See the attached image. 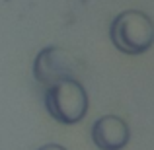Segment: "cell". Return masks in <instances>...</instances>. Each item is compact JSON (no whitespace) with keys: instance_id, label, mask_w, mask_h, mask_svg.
<instances>
[{"instance_id":"3","label":"cell","mask_w":154,"mask_h":150,"mask_svg":"<svg viewBox=\"0 0 154 150\" xmlns=\"http://www.w3.org/2000/svg\"><path fill=\"white\" fill-rule=\"evenodd\" d=\"M74 59L60 47H45L33 60V76L41 86L49 88L63 80L74 78Z\"/></svg>"},{"instance_id":"4","label":"cell","mask_w":154,"mask_h":150,"mask_svg":"<svg viewBox=\"0 0 154 150\" xmlns=\"http://www.w3.org/2000/svg\"><path fill=\"white\" fill-rule=\"evenodd\" d=\"M92 142L100 150H121L129 142V125L117 115H103L92 125Z\"/></svg>"},{"instance_id":"5","label":"cell","mask_w":154,"mask_h":150,"mask_svg":"<svg viewBox=\"0 0 154 150\" xmlns=\"http://www.w3.org/2000/svg\"><path fill=\"white\" fill-rule=\"evenodd\" d=\"M37 150H66V148L60 146V144H43V146L37 148Z\"/></svg>"},{"instance_id":"2","label":"cell","mask_w":154,"mask_h":150,"mask_svg":"<svg viewBox=\"0 0 154 150\" xmlns=\"http://www.w3.org/2000/svg\"><path fill=\"white\" fill-rule=\"evenodd\" d=\"M43 103L55 121L63 125H74L82 121L88 111V94L76 78L63 80L45 90Z\"/></svg>"},{"instance_id":"1","label":"cell","mask_w":154,"mask_h":150,"mask_svg":"<svg viewBox=\"0 0 154 150\" xmlns=\"http://www.w3.org/2000/svg\"><path fill=\"white\" fill-rule=\"evenodd\" d=\"M109 39L125 55H143L154 43V23L144 12L125 10L109 26Z\"/></svg>"}]
</instances>
